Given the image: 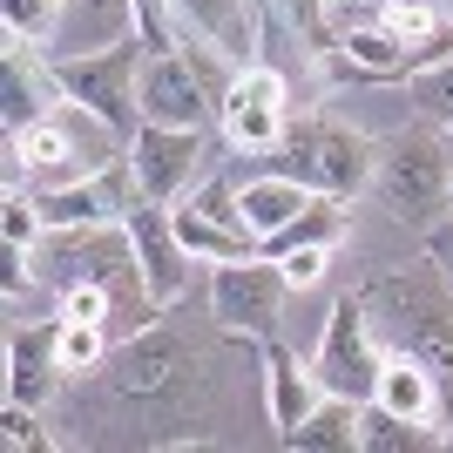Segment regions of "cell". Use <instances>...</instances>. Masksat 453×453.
<instances>
[{"label": "cell", "mask_w": 453, "mask_h": 453, "mask_svg": "<svg viewBox=\"0 0 453 453\" xmlns=\"http://www.w3.org/2000/svg\"><path fill=\"white\" fill-rule=\"evenodd\" d=\"M365 311H372L379 345H393L406 359H419L440 386V413L453 419V278L419 257L406 271H386V278L359 284Z\"/></svg>", "instance_id": "obj_1"}, {"label": "cell", "mask_w": 453, "mask_h": 453, "mask_svg": "<svg viewBox=\"0 0 453 453\" xmlns=\"http://www.w3.org/2000/svg\"><path fill=\"white\" fill-rule=\"evenodd\" d=\"M35 265L48 284H109L115 291V319L122 325H156L163 311H156L150 284H142V257H135V237L129 224H61L48 230L35 244Z\"/></svg>", "instance_id": "obj_2"}, {"label": "cell", "mask_w": 453, "mask_h": 453, "mask_svg": "<svg viewBox=\"0 0 453 453\" xmlns=\"http://www.w3.org/2000/svg\"><path fill=\"white\" fill-rule=\"evenodd\" d=\"M129 156V135L109 129L95 109L68 102L61 95L55 115H41L35 129H20L7 142V183H27V189H61V183H81V176L109 170Z\"/></svg>", "instance_id": "obj_3"}, {"label": "cell", "mask_w": 453, "mask_h": 453, "mask_svg": "<svg viewBox=\"0 0 453 453\" xmlns=\"http://www.w3.org/2000/svg\"><path fill=\"white\" fill-rule=\"evenodd\" d=\"M196 372H203V339L176 325H142L129 345L109 352V399L129 413H183L196 399Z\"/></svg>", "instance_id": "obj_4"}, {"label": "cell", "mask_w": 453, "mask_h": 453, "mask_svg": "<svg viewBox=\"0 0 453 453\" xmlns=\"http://www.w3.org/2000/svg\"><path fill=\"white\" fill-rule=\"evenodd\" d=\"M265 163L284 170V176H298L311 196H339V203H352L359 189H372L379 142L359 135L352 122H332V115H291V129L278 135V150H271Z\"/></svg>", "instance_id": "obj_5"}, {"label": "cell", "mask_w": 453, "mask_h": 453, "mask_svg": "<svg viewBox=\"0 0 453 453\" xmlns=\"http://www.w3.org/2000/svg\"><path fill=\"white\" fill-rule=\"evenodd\" d=\"M447 189H453V135H440V122H406L399 135L379 142V163H372V196L386 217L399 224H426L447 210Z\"/></svg>", "instance_id": "obj_6"}, {"label": "cell", "mask_w": 453, "mask_h": 453, "mask_svg": "<svg viewBox=\"0 0 453 453\" xmlns=\"http://www.w3.org/2000/svg\"><path fill=\"white\" fill-rule=\"evenodd\" d=\"M48 61H55V81H61L68 102L95 109L109 129H122L135 142V129H142V68H150L142 35L109 41V48H88V55H48Z\"/></svg>", "instance_id": "obj_7"}, {"label": "cell", "mask_w": 453, "mask_h": 453, "mask_svg": "<svg viewBox=\"0 0 453 453\" xmlns=\"http://www.w3.org/2000/svg\"><path fill=\"white\" fill-rule=\"evenodd\" d=\"M284 298H291V278L278 257H237L210 271V325L230 339H278Z\"/></svg>", "instance_id": "obj_8"}, {"label": "cell", "mask_w": 453, "mask_h": 453, "mask_svg": "<svg viewBox=\"0 0 453 453\" xmlns=\"http://www.w3.org/2000/svg\"><path fill=\"white\" fill-rule=\"evenodd\" d=\"M379 365H386V345H379V332H372V311H365V298H359V291L332 298L325 339H319V352H311V372H319V386L365 406V399H372V386H379Z\"/></svg>", "instance_id": "obj_9"}, {"label": "cell", "mask_w": 453, "mask_h": 453, "mask_svg": "<svg viewBox=\"0 0 453 453\" xmlns=\"http://www.w3.org/2000/svg\"><path fill=\"white\" fill-rule=\"evenodd\" d=\"M217 129H224L230 150L244 156H271L278 150V135L291 129V75H284L278 61H244L237 81H230L224 109H217Z\"/></svg>", "instance_id": "obj_10"}, {"label": "cell", "mask_w": 453, "mask_h": 453, "mask_svg": "<svg viewBox=\"0 0 453 453\" xmlns=\"http://www.w3.org/2000/svg\"><path fill=\"white\" fill-rule=\"evenodd\" d=\"M129 163H135V183L150 203H176L210 176V142L203 129H170V122H142L129 142Z\"/></svg>", "instance_id": "obj_11"}, {"label": "cell", "mask_w": 453, "mask_h": 453, "mask_svg": "<svg viewBox=\"0 0 453 453\" xmlns=\"http://www.w3.org/2000/svg\"><path fill=\"white\" fill-rule=\"evenodd\" d=\"M55 102H61V81H55L48 48L7 35V61H0V135L14 142L20 129H35L41 115H55Z\"/></svg>", "instance_id": "obj_12"}, {"label": "cell", "mask_w": 453, "mask_h": 453, "mask_svg": "<svg viewBox=\"0 0 453 453\" xmlns=\"http://www.w3.org/2000/svg\"><path fill=\"white\" fill-rule=\"evenodd\" d=\"M129 224V237H135V257H142V284H150V298H156V311H170L176 298L189 291V257L183 250V237H176V217H170V203H142L122 217Z\"/></svg>", "instance_id": "obj_13"}, {"label": "cell", "mask_w": 453, "mask_h": 453, "mask_svg": "<svg viewBox=\"0 0 453 453\" xmlns=\"http://www.w3.org/2000/svg\"><path fill=\"white\" fill-rule=\"evenodd\" d=\"M142 122H170V129H210L217 122V102L196 81V68L183 61V48L150 55V68H142Z\"/></svg>", "instance_id": "obj_14"}, {"label": "cell", "mask_w": 453, "mask_h": 453, "mask_svg": "<svg viewBox=\"0 0 453 453\" xmlns=\"http://www.w3.org/2000/svg\"><path fill=\"white\" fill-rule=\"evenodd\" d=\"M61 319L14 325L7 332V399L20 406H48V393L61 386Z\"/></svg>", "instance_id": "obj_15"}, {"label": "cell", "mask_w": 453, "mask_h": 453, "mask_svg": "<svg viewBox=\"0 0 453 453\" xmlns=\"http://www.w3.org/2000/svg\"><path fill=\"white\" fill-rule=\"evenodd\" d=\"M257 365H265V413H271V434H291L311 406L325 399L319 372H311V359H298L284 339H257Z\"/></svg>", "instance_id": "obj_16"}, {"label": "cell", "mask_w": 453, "mask_h": 453, "mask_svg": "<svg viewBox=\"0 0 453 453\" xmlns=\"http://www.w3.org/2000/svg\"><path fill=\"white\" fill-rule=\"evenodd\" d=\"M170 217H176V237H183V250L196 257V265H237V257H257V230H244V224H230V217H217V210H203L196 196H176Z\"/></svg>", "instance_id": "obj_17"}, {"label": "cell", "mask_w": 453, "mask_h": 453, "mask_svg": "<svg viewBox=\"0 0 453 453\" xmlns=\"http://www.w3.org/2000/svg\"><path fill=\"white\" fill-rule=\"evenodd\" d=\"M135 35V0H61V27L48 41V55H88L109 41Z\"/></svg>", "instance_id": "obj_18"}, {"label": "cell", "mask_w": 453, "mask_h": 453, "mask_svg": "<svg viewBox=\"0 0 453 453\" xmlns=\"http://www.w3.org/2000/svg\"><path fill=\"white\" fill-rule=\"evenodd\" d=\"M176 7V27L217 41L230 61H257V14L250 0H170Z\"/></svg>", "instance_id": "obj_19"}, {"label": "cell", "mask_w": 453, "mask_h": 453, "mask_svg": "<svg viewBox=\"0 0 453 453\" xmlns=\"http://www.w3.org/2000/svg\"><path fill=\"white\" fill-rule=\"evenodd\" d=\"M372 406H386V413H406V419H426V426H447L434 372H426L419 359H406V352H393V345H386V365H379Z\"/></svg>", "instance_id": "obj_20"}, {"label": "cell", "mask_w": 453, "mask_h": 453, "mask_svg": "<svg viewBox=\"0 0 453 453\" xmlns=\"http://www.w3.org/2000/svg\"><path fill=\"white\" fill-rule=\"evenodd\" d=\"M359 426H365V406H359V399L325 393L319 406H311V413L278 440V447H298V453H352V447H359Z\"/></svg>", "instance_id": "obj_21"}, {"label": "cell", "mask_w": 453, "mask_h": 453, "mask_svg": "<svg viewBox=\"0 0 453 453\" xmlns=\"http://www.w3.org/2000/svg\"><path fill=\"white\" fill-rule=\"evenodd\" d=\"M237 210H244V224L257 230V237H271V230H284L298 210H311V189H304L298 176L271 170V176H250V183L237 189Z\"/></svg>", "instance_id": "obj_22"}, {"label": "cell", "mask_w": 453, "mask_h": 453, "mask_svg": "<svg viewBox=\"0 0 453 453\" xmlns=\"http://www.w3.org/2000/svg\"><path fill=\"white\" fill-rule=\"evenodd\" d=\"M434 447H447V434H440V426L406 419V413H386V406H372V399H365L359 453H434Z\"/></svg>", "instance_id": "obj_23"}, {"label": "cell", "mask_w": 453, "mask_h": 453, "mask_svg": "<svg viewBox=\"0 0 453 453\" xmlns=\"http://www.w3.org/2000/svg\"><path fill=\"white\" fill-rule=\"evenodd\" d=\"M102 359H109V325H95V319H61V372L81 379V372H95Z\"/></svg>", "instance_id": "obj_24"}, {"label": "cell", "mask_w": 453, "mask_h": 453, "mask_svg": "<svg viewBox=\"0 0 453 453\" xmlns=\"http://www.w3.org/2000/svg\"><path fill=\"white\" fill-rule=\"evenodd\" d=\"M406 95H413V109L426 122H447L453 129V55L434 61V68H419V75H406Z\"/></svg>", "instance_id": "obj_25"}, {"label": "cell", "mask_w": 453, "mask_h": 453, "mask_svg": "<svg viewBox=\"0 0 453 453\" xmlns=\"http://www.w3.org/2000/svg\"><path fill=\"white\" fill-rule=\"evenodd\" d=\"M0 20H7V35H20V41H55V27H61V0H0Z\"/></svg>", "instance_id": "obj_26"}, {"label": "cell", "mask_w": 453, "mask_h": 453, "mask_svg": "<svg viewBox=\"0 0 453 453\" xmlns=\"http://www.w3.org/2000/svg\"><path fill=\"white\" fill-rule=\"evenodd\" d=\"M0 426H7V434H0V440H7V447H27V453H48V447H55V434H48V426H41V406H20V399H7V413H0Z\"/></svg>", "instance_id": "obj_27"}, {"label": "cell", "mask_w": 453, "mask_h": 453, "mask_svg": "<svg viewBox=\"0 0 453 453\" xmlns=\"http://www.w3.org/2000/svg\"><path fill=\"white\" fill-rule=\"evenodd\" d=\"M284 278H291V291H304V284H319L325 265H332V244H298V250H284L278 257Z\"/></svg>", "instance_id": "obj_28"}, {"label": "cell", "mask_w": 453, "mask_h": 453, "mask_svg": "<svg viewBox=\"0 0 453 453\" xmlns=\"http://www.w3.org/2000/svg\"><path fill=\"white\" fill-rule=\"evenodd\" d=\"M426 257H434V265H440V271H447V278H453V224L426 237Z\"/></svg>", "instance_id": "obj_29"}, {"label": "cell", "mask_w": 453, "mask_h": 453, "mask_svg": "<svg viewBox=\"0 0 453 453\" xmlns=\"http://www.w3.org/2000/svg\"><path fill=\"white\" fill-rule=\"evenodd\" d=\"M332 7H339V14H345V20H359V14H365V7H372V0H332Z\"/></svg>", "instance_id": "obj_30"}, {"label": "cell", "mask_w": 453, "mask_h": 453, "mask_svg": "<svg viewBox=\"0 0 453 453\" xmlns=\"http://www.w3.org/2000/svg\"><path fill=\"white\" fill-rule=\"evenodd\" d=\"M447 210H453V189H447Z\"/></svg>", "instance_id": "obj_31"}, {"label": "cell", "mask_w": 453, "mask_h": 453, "mask_svg": "<svg viewBox=\"0 0 453 453\" xmlns=\"http://www.w3.org/2000/svg\"><path fill=\"white\" fill-rule=\"evenodd\" d=\"M447 135H453V129H447Z\"/></svg>", "instance_id": "obj_32"}]
</instances>
